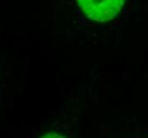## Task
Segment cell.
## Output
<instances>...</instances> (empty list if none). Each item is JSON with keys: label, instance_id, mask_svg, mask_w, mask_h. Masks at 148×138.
<instances>
[{"label": "cell", "instance_id": "6da1fadb", "mask_svg": "<svg viewBox=\"0 0 148 138\" xmlns=\"http://www.w3.org/2000/svg\"><path fill=\"white\" fill-rule=\"evenodd\" d=\"M85 16L94 21L106 22L113 19L123 9L125 0H77Z\"/></svg>", "mask_w": 148, "mask_h": 138}, {"label": "cell", "instance_id": "7a4b0ae2", "mask_svg": "<svg viewBox=\"0 0 148 138\" xmlns=\"http://www.w3.org/2000/svg\"><path fill=\"white\" fill-rule=\"evenodd\" d=\"M42 138H65V137L60 134H57V133H49V134L45 135L44 137Z\"/></svg>", "mask_w": 148, "mask_h": 138}]
</instances>
